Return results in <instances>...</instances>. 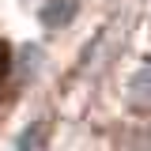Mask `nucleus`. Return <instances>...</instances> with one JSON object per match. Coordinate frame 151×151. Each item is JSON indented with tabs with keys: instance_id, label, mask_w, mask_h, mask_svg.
<instances>
[{
	"instance_id": "f257e3e1",
	"label": "nucleus",
	"mask_w": 151,
	"mask_h": 151,
	"mask_svg": "<svg viewBox=\"0 0 151 151\" xmlns=\"http://www.w3.org/2000/svg\"><path fill=\"white\" fill-rule=\"evenodd\" d=\"M38 19H42V27L60 30L76 19V0H49L45 8H38Z\"/></svg>"
},
{
	"instance_id": "f03ea898",
	"label": "nucleus",
	"mask_w": 151,
	"mask_h": 151,
	"mask_svg": "<svg viewBox=\"0 0 151 151\" xmlns=\"http://www.w3.org/2000/svg\"><path fill=\"white\" fill-rule=\"evenodd\" d=\"M125 91L132 102H151V68H136L125 83Z\"/></svg>"
},
{
	"instance_id": "7ed1b4c3",
	"label": "nucleus",
	"mask_w": 151,
	"mask_h": 151,
	"mask_svg": "<svg viewBox=\"0 0 151 151\" xmlns=\"http://www.w3.org/2000/svg\"><path fill=\"white\" fill-rule=\"evenodd\" d=\"M38 140H42V129L38 125H27L15 140V151H38Z\"/></svg>"
},
{
	"instance_id": "20e7f679",
	"label": "nucleus",
	"mask_w": 151,
	"mask_h": 151,
	"mask_svg": "<svg viewBox=\"0 0 151 151\" xmlns=\"http://www.w3.org/2000/svg\"><path fill=\"white\" fill-rule=\"evenodd\" d=\"M8 68H12V53H8V45L0 42V79L8 76Z\"/></svg>"
}]
</instances>
